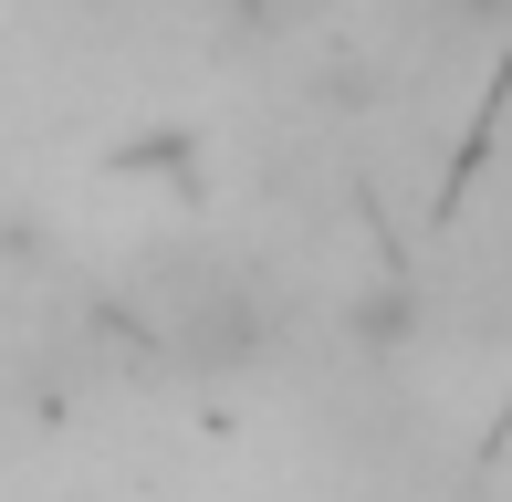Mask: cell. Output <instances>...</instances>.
I'll use <instances>...</instances> for the list:
<instances>
[{
  "label": "cell",
  "mask_w": 512,
  "mask_h": 502,
  "mask_svg": "<svg viewBox=\"0 0 512 502\" xmlns=\"http://www.w3.org/2000/svg\"><path fill=\"white\" fill-rule=\"evenodd\" d=\"M471 11H512V0H471Z\"/></svg>",
  "instance_id": "2"
},
{
  "label": "cell",
  "mask_w": 512,
  "mask_h": 502,
  "mask_svg": "<svg viewBox=\"0 0 512 502\" xmlns=\"http://www.w3.org/2000/svg\"><path fill=\"white\" fill-rule=\"evenodd\" d=\"M136 325H147V346L168 356V367H251V356L272 346V304L262 283H251L241 262H209V251H178V262H157L147 283H136Z\"/></svg>",
  "instance_id": "1"
}]
</instances>
